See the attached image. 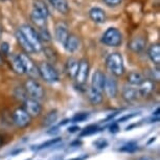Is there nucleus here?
Wrapping results in <instances>:
<instances>
[{
  "mask_svg": "<svg viewBox=\"0 0 160 160\" xmlns=\"http://www.w3.org/2000/svg\"><path fill=\"white\" fill-rule=\"evenodd\" d=\"M105 82H106L105 73L101 70H98V71H95L92 75L91 87L93 89L98 90V91H99V92H104Z\"/></svg>",
  "mask_w": 160,
  "mask_h": 160,
  "instance_id": "obj_10",
  "label": "nucleus"
},
{
  "mask_svg": "<svg viewBox=\"0 0 160 160\" xmlns=\"http://www.w3.org/2000/svg\"><path fill=\"white\" fill-rule=\"evenodd\" d=\"M13 122L18 128H26L32 123V116L24 108H17L13 113Z\"/></svg>",
  "mask_w": 160,
  "mask_h": 160,
  "instance_id": "obj_6",
  "label": "nucleus"
},
{
  "mask_svg": "<svg viewBox=\"0 0 160 160\" xmlns=\"http://www.w3.org/2000/svg\"><path fill=\"white\" fill-rule=\"evenodd\" d=\"M0 34H1V32H0Z\"/></svg>",
  "mask_w": 160,
  "mask_h": 160,
  "instance_id": "obj_47",
  "label": "nucleus"
},
{
  "mask_svg": "<svg viewBox=\"0 0 160 160\" xmlns=\"http://www.w3.org/2000/svg\"><path fill=\"white\" fill-rule=\"evenodd\" d=\"M2 143H3V140H2V138L0 137V148L2 147Z\"/></svg>",
  "mask_w": 160,
  "mask_h": 160,
  "instance_id": "obj_45",
  "label": "nucleus"
},
{
  "mask_svg": "<svg viewBox=\"0 0 160 160\" xmlns=\"http://www.w3.org/2000/svg\"><path fill=\"white\" fill-rule=\"evenodd\" d=\"M88 98L92 105H99L102 102V92L93 89L92 87L88 90Z\"/></svg>",
  "mask_w": 160,
  "mask_h": 160,
  "instance_id": "obj_25",
  "label": "nucleus"
},
{
  "mask_svg": "<svg viewBox=\"0 0 160 160\" xmlns=\"http://www.w3.org/2000/svg\"><path fill=\"white\" fill-rule=\"evenodd\" d=\"M57 133H59V127H53V128H51L49 131H47V134L48 135H55Z\"/></svg>",
  "mask_w": 160,
  "mask_h": 160,
  "instance_id": "obj_40",
  "label": "nucleus"
},
{
  "mask_svg": "<svg viewBox=\"0 0 160 160\" xmlns=\"http://www.w3.org/2000/svg\"><path fill=\"white\" fill-rule=\"evenodd\" d=\"M127 80H128V83L130 84V85L139 86L140 84L143 82L144 77L138 71H131L129 73L128 78H127Z\"/></svg>",
  "mask_w": 160,
  "mask_h": 160,
  "instance_id": "obj_24",
  "label": "nucleus"
},
{
  "mask_svg": "<svg viewBox=\"0 0 160 160\" xmlns=\"http://www.w3.org/2000/svg\"><path fill=\"white\" fill-rule=\"evenodd\" d=\"M32 21L34 22L38 28H44L46 25V18H44L40 13H38L37 11H32L31 14Z\"/></svg>",
  "mask_w": 160,
  "mask_h": 160,
  "instance_id": "obj_27",
  "label": "nucleus"
},
{
  "mask_svg": "<svg viewBox=\"0 0 160 160\" xmlns=\"http://www.w3.org/2000/svg\"><path fill=\"white\" fill-rule=\"evenodd\" d=\"M138 160H152L150 158V157H148V156H143V157H140Z\"/></svg>",
  "mask_w": 160,
  "mask_h": 160,
  "instance_id": "obj_43",
  "label": "nucleus"
},
{
  "mask_svg": "<svg viewBox=\"0 0 160 160\" xmlns=\"http://www.w3.org/2000/svg\"><path fill=\"white\" fill-rule=\"evenodd\" d=\"M119 130H120V128H119V126L117 122H113L112 125L109 127V131H110V133H112V134H116V133H118Z\"/></svg>",
  "mask_w": 160,
  "mask_h": 160,
  "instance_id": "obj_35",
  "label": "nucleus"
},
{
  "mask_svg": "<svg viewBox=\"0 0 160 160\" xmlns=\"http://www.w3.org/2000/svg\"><path fill=\"white\" fill-rule=\"evenodd\" d=\"M24 109L32 117L40 116L42 113V106L37 99L25 98L24 99Z\"/></svg>",
  "mask_w": 160,
  "mask_h": 160,
  "instance_id": "obj_9",
  "label": "nucleus"
},
{
  "mask_svg": "<svg viewBox=\"0 0 160 160\" xmlns=\"http://www.w3.org/2000/svg\"><path fill=\"white\" fill-rule=\"evenodd\" d=\"M148 53H149V58L151 59V61L158 66L160 63V45L153 44L149 48V52Z\"/></svg>",
  "mask_w": 160,
  "mask_h": 160,
  "instance_id": "obj_23",
  "label": "nucleus"
},
{
  "mask_svg": "<svg viewBox=\"0 0 160 160\" xmlns=\"http://www.w3.org/2000/svg\"><path fill=\"white\" fill-rule=\"evenodd\" d=\"M102 43L110 47H117L122 44V36L120 32L115 28H110L105 32L102 38Z\"/></svg>",
  "mask_w": 160,
  "mask_h": 160,
  "instance_id": "obj_5",
  "label": "nucleus"
},
{
  "mask_svg": "<svg viewBox=\"0 0 160 160\" xmlns=\"http://www.w3.org/2000/svg\"><path fill=\"white\" fill-rule=\"evenodd\" d=\"M139 150V146L136 141H129V142L125 143L123 146H122L119 148V151L120 152H123V153H129V154H133L135 152Z\"/></svg>",
  "mask_w": 160,
  "mask_h": 160,
  "instance_id": "obj_29",
  "label": "nucleus"
},
{
  "mask_svg": "<svg viewBox=\"0 0 160 160\" xmlns=\"http://www.w3.org/2000/svg\"><path fill=\"white\" fill-rule=\"evenodd\" d=\"M47 1L61 14H67L69 12L67 0H47Z\"/></svg>",
  "mask_w": 160,
  "mask_h": 160,
  "instance_id": "obj_20",
  "label": "nucleus"
},
{
  "mask_svg": "<svg viewBox=\"0 0 160 160\" xmlns=\"http://www.w3.org/2000/svg\"><path fill=\"white\" fill-rule=\"evenodd\" d=\"M20 32H22L24 37L26 38V40L28 41V43L31 44V46L34 49V52H39L43 49V46H42L41 40L38 36V32L35 31L34 28H32L28 24H23V25L20 26Z\"/></svg>",
  "mask_w": 160,
  "mask_h": 160,
  "instance_id": "obj_2",
  "label": "nucleus"
},
{
  "mask_svg": "<svg viewBox=\"0 0 160 160\" xmlns=\"http://www.w3.org/2000/svg\"><path fill=\"white\" fill-rule=\"evenodd\" d=\"M92 144H93V147H94L95 149L104 150L108 146H109V142H108V140L105 139V138H98V139H96V140L93 141Z\"/></svg>",
  "mask_w": 160,
  "mask_h": 160,
  "instance_id": "obj_34",
  "label": "nucleus"
},
{
  "mask_svg": "<svg viewBox=\"0 0 160 160\" xmlns=\"http://www.w3.org/2000/svg\"><path fill=\"white\" fill-rule=\"evenodd\" d=\"M99 131H101V128H99L98 125H89V126H87L84 130H82V131H81L80 136L81 137L90 136V135L95 134V133H98Z\"/></svg>",
  "mask_w": 160,
  "mask_h": 160,
  "instance_id": "obj_30",
  "label": "nucleus"
},
{
  "mask_svg": "<svg viewBox=\"0 0 160 160\" xmlns=\"http://www.w3.org/2000/svg\"><path fill=\"white\" fill-rule=\"evenodd\" d=\"M106 64L109 71L116 77H120L125 73V65H123L122 57L118 52H113L108 56Z\"/></svg>",
  "mask_w": 160,
  "mask_h": 160,
  "instance_id": "obj_1",
  "label": "nucleus"
},
{
  "mask_svg": "<svg viewBox=\"0 0 160 160\" xmlns=\"http://www.w3.org/2000/svg\"><path fill=\"white\" fill-rule=\"evenodd\" d=\"M2 64H3V58H2V55H1V52H0V66Z\"/></svg>",
  "mask_w": 160,
  "mask_h": 160,
  "instance_id": "obj_44",
  "label": "nucleus"
},
{
  "mask_svg": "<svg viewBox=\"0 0 160 160\" xmlns=\"http://www.w3.org/2000/svg\"><path fill=\"white\" fill-rule=\"evenodd\" d=\"M88 75H89V62L87 59H82L78 62V68L74 78L77 80L78 84L84 85L87 82Z\"/></svg>",
  "mask_w": 160,
  "mask_h": 160,
  "instance_id": "obj_8",
  "label": "nucleus"
},
{
  "mask_svg": "<svg viewBox=\"0 0 160 160\" xmlns=\"http://www.w3.org/2000/svg\"><path fill=\"white\" fill-rule=\"evenodd\" d=\"M154 90H155V83H154V81L146 80V78H144L143 82L139 85L138 92H139V95L141 98H147V96H149Z\"/></svg>",
  "mask_w": 160,
  "mask_h": 160,
  "instance_id": "obj_12",
  "label": "nucleus"
},
{
  "mask_svg": "<svg viewBox=\"0 0 160 160\" xmlns=\"http://www.w3.org/2000/svg\"><path fill=\"white\" fill-rule=\"evenodd\" d=\"M78 68V61L77 59L70 58V59L67 60V63H66V66H65V70H66V73L68 74L69 78H75Z\"/></svg>",
  "mask_w": 160,
  "mask_h": 160,
  "instance_id": "obj_18",
  "label": "nucleus"
},
{
  "mask_svg": "<svg viewBox=\"0 0 160 160\" xmlns=\"http://www.w3.org/2000/svg\"><path fill=\"white\" fill-rule=\"evenodd\" d=\"M90 114L88 112H78L75 115L72 116V118L70 119V122L77 123V122H83L89 118Z\"/></svg>",
  "mask_w": 160,
  "mask_h": 160,
  "instance_id": "obj_31",
  "label": "nucleus"
},
{
  "mask_svg": "<svg viewBox=\"0 0 160 160\" xmlns=\"http://www.w3.org/2000/svg\"><path fill=\"white\" fill-rule=\"evenodd\" d=\"M10 62H11V66H12V68H13V70L16 72L17 74L22 75V74L25 73L23 63H22V61H21L19 55H18V56H12Z\"/></svg>",
  "mask_w": 160,
  "mask_h": 160,
  "instance_id": "obj_19",
  "label": "nucleus"
},
{
  "mask_svg": "<svg viewBox=\"0 0 160 160\" xmlns=\"http://www.w3.org/2000/svg\"><path fill=\"white\" fill-rule=\"evenodd\" d=\"M58 119V111L51 110L45 115L43 119V127H51Z\"/></svg>",
  "mask_w": 160,
  "mask_h": 160,
  "instance_id": "obj_26",
  "label": "nucleus"
},
{
  "mask_svg": "<svg viewBox=\"0 0 160 160\" xmlns=\"http://www.w3.org/2000/svg\"><path fill=\"white\" fill-rule=\"evenodd\" d=\"M69 36V32H68V28L65 23H59L56 28V38L60 43L64 45V43L67 40Z\"/></svg>",
  "mask_w": 160,
  "mask_h": 160,
  "instance_id": "obj_14",
  "label": "nucleus"
},
{
  "mask_svg": "<svg viewBox=\"0 0 160 160\" xmlns=\"http://www.w3.org/2000/svg\"><path fill=\"white\" fill-rule=\"evenodd\" d=\"M136 115H137V113H135V114H128V115H126V116H123V117H120V118L118 119V122H125V120H127V119H131L132 117H134V116H136Z\"/></svg>",
  "mask_w": 160,
  "mask_h": 160,
  "instance_id": "obj_39",
  "label": "nucleus"
},
{
  "mask_svg": "<svg viewBox=\"0 0 160 160\" xmlns=\"http://www.w3.org/2000/svg\"><path fill=\"white\" fill-rule=\"evenodd\" d=\"M1 1H3V0H1Z\"/></svg>",
  "mask_w": 160,
  "mask_h": 160,
  "instance_id": "obj_46",
  "label": "nucleus"
},
{
  "mask_svg": "<svg viewBox=\"0 0 160 160\" xmlns=\"http://www.w3.org/2000/svg\"><path fill=\"white\" fill-rule=\"evenodd\" d=\"M24 90H25L26 94L35 99H41L45 95L43 86L36 78H29L26 81L24 84Z\"/></svg>",
  "mask_w": 160,
  "mask_h": 160,
  "instance_id": "obj_4",
  "label": "nucleus"
},
{
  "mask_svg": "<svg viewBox=\"0 0 160 160\" xmlns=\"http://www.w3.org/2000/svg\"><path fill=\"white\" fill-rule=\"evenodd\" d=\"M34 10L37 11L38 13H40L42 16L44 18H46L49 16V11H48V8L47 5L44 3L43 1H41V0H37V1L34 2Z\"/></svg>",
  "mask_w": 160,
  "mask_h": 160,
  "instance_id": "obj_28",
  "label": "nucleus"
},
{
  "mask_svg": "<svg viewBox=\"0 0 160 160\" xmlns=\"http://www.w3.org/2000/svg\"><path fill=\"white\" fill-rule=\"evenodd\" d=\"M67 130H68V133H70V134H74V133H77V132H80L81 131V128L78 126L74 125V126L69 127Z\"/></svg>",
  "mask_w": 160,
  "mask_h": 160,
  "instance_id": "obj_38",
  "label": "nucleus"
},
{
  "mask_svg": "<svg viewBox=\"0 0 160 160\" xmlns=\"http://www.w3.org/2000/svg\"><path fill=\"white\" fill-rule=\"evenodd\" d=\"M44 53H45V57H46L48 63L51 64V63L57 62V53L53 49H51L49 47L44 48Z\"/></svg>",
  "mask_w": 160,
  "mask_h": 160,
  "instance_id": "obj_32",
  "label": "nucleus"
},
{
  "mask_svg": "<svg viewBox=\"0 0 160 160\" xmlns=\"http://www.w3.org/2000/svg\"><path fill=\"white\" fill-rule=\"evenodd\" d=\"M122 0H104L105 3L109 7H116V5L122 3Z\"/></svg>",
  "mask_w": 160,
  "mask_h": 160,
  "instance_id": "obj_36",
  "label": "nucleus"
},
{
  "mask_svg": "<svg viewBox=\"0 0 160 160\" xmlns=\"http://www.w3.org/2000/svg\"><path fill=\"white\" fill-rule=\"evenodd\" d=\"M16 38H17L18 43L20 44V46L23 48V50L25 51V52H28V53H32V52H34V49H32V47L31 46V44L28 43V41L26 40V38L23 36L22 32H20V29H18V31L16 32Z\"/></svg>",
  "mask_w": 160,
  "mask_h": 160,
  "instance_id": "obj_21",
  "label": "nucleus"
},
{
  "mask_svg": "<svg viewBox=\"0 0 160 160\" xmlns=\"http://www.w3.org/2000/svg\"><path fill=\"white\" fill-rule=\"evenodd\" d=\"M80 146H82V141L78 140V139L72 141V142L70 143V147H72V148H78V147H80Z\"/></svg>",
  "mask_w": 160,
  "mask_h": 160,
  "instance_id": "obj_41",
  "label": "nucleus"
},
{
  "mask_svg": "<svg viewBox=\"0 0 160 160\" xmlns=\"http://www.w3.org/2000/svg\"><path fill=\"white\" fill-rule=\"evenodd\" d=\"M38 36L40 38L41 41H45V42H49L51 40V36H50V32L49 31L45 28H40V31L38 32Z\"/></svg>",
  "mask_w": 160,
  "mask_h": 160,
  "instance_id": "obj_33",
  "label": "nucleus"
},
{
  "mask_svg": "<svg viewBox=\"0 0 160 160\" xmlns=\"http://www.w3.org/2000/svg\"><path fill=\"white\" fill-rule=\"evenodd\" d=\"M38 70L40 77L47 83H57L59 82V73L50 63L41 62L38 65Z\"/></svg>",
  "mask_w": 160,
  "mask_h": 160,
  "instance_id": "obj_3",
  "label": "nucleus"
},
{
  "mask_svg": "<svg viewBox=\"0 0 160 160\" xmlns=\"http://www.w3.org/2000/svg\"><path fill=\"white\" fill-rule=\"evenodd\" d=\"M61 141H62L61 137H53V138H51V139H49V140H46V141H44V142L38 144V146H32V150H34V151H41V150H44V149H48V148L55 147L56 144L60 143Z\"/></svg>",
  "mask_w": 160,
  "mask_h": 160,
  "instance_id": "obj_22",
  "label": "nucleus"
},
{
  "mask_svg": "<svg viewBox=\"0 0 160 160\" xmlns=\"http://www.w3.org/2000/svg\"><path fill=\"white\" fill-rule=\"evenodd\" d=\"M78 46H80V40H78V38L75 35L69 34L67 40L64 43L65 49L68 52H74L75 50L78 49Z\"/></svg>",
  "mask_w": 160,
  "mask_h": 160,
  "instance_id": "obj_17",
  "label": "nucleus"
},
{
  "mask_svg": "<svg viewBox=\"0 0 160 160\" xmlns=\"http://www.w3.org/2000/svg\"><path fill=\"white\" fill-rule=\"evenodd\" d=\"M0 50H1V55H8V50H10V46L7 42H3L1 43V47H0Z\"/></svg>",
  "mask_w": 160,
  "mask_h": 160,
  "instance_id": "obj_37",
  "label": "nucleus"
},
{
  "mask_svg": "<svg viewBox=\"0 0 160 160\" xmlns=\"http://www.w3.org/2000/svg\"><path fill=\"white\" fill-rule=\"evenodd\" d=\"M147 41L142 37H135L129 42V48L134 52H141L146 47Z\"/></svg>",
  "mask_w": 160,
  "mask_h": 160,
  "instance_id": "obj_16",
  "label": "nucleus"
},
{
  "mask_svg": "<svg viewBox=\"0 0 160 160\" xmlns=\"http://www.w3.org/2000/svg\"><path fill=\"white\" fill-rule=\"evenodd\" d=\"M104 90L107 94L108 98H114L117 95V92H118V86H117V82L114 80L113 78H107L106 77V82H105V87Z\"/></svg>",
  "mask_w": 160,
  "mask_h": 160,
  "instance_id": "obj_11",
  "label": "nucleus"
},
{
  "mask_svg": "<svg viewBox=\"0 0 160 160\" xmlns=\"http://www.w3.org/2000/svg\"><path fill=\"white\" fill-rule=\"evenodd\" d=\"M88 158V154L87 155H83V156H78V157H75V158H72V159H68V160H85Z\"/></svg>",
  "mask_w": 160,
  "mask_h": 160,
  "instance_id": "obj_42",
  "label": "nucleus"
},
{
  "mask_svg": "<svg viewBox=\"0 0 160 160\" xmlns=\"http://www.w3.org/2000/svg\"><path fill=\"white\" fill-rule=\"evenodd\" d=\"M140 98L138 89L132 88V87H125L122 89V98L125 99L127 102H133L137 101Z\"/></svg>",
  "mask_w": 160,
  "mask_h": 160,
  "instance_id": "obj_15",
  "label": "nucleus"
},
{
  "mask_svg": "<svg viewBox=\"0 0 160 160\" xmlns=\"http://www.w3.org/2000/svg\"><path fill=\"white\" fill-rule=\"evenodd\" d=\"M89 16H90V19L95 23L102 24V23H105V21H106V13L101 8H98V7L92 8L91 10L89 11Z\"/></svg>",
  "mask_w": 160,
  "mask_h": 160,
  "instance_id": "obj_13",
  "label": "nucleus"
},
{
  "mask_svg": "<svg viewBox=\"0 0 160 160\" xmlns=\"http://www.w3.org/2000/svg\"><path fill=\"white\" fill-rule=\"evenodd\" d=\"M19 57L23 63L25 73H28L29 77H32V78H37L40 77L39 70H38V65H36V63H34V61H32L28 55H25V53H20Z\"/></svg>",
  "mask_w": 160,
  "mask_h": 160,
  "instance_id": "obj_7",
  "label": "nucleus"
}]
</instances>
